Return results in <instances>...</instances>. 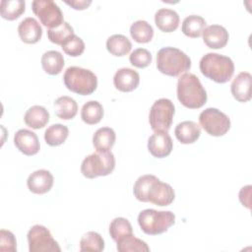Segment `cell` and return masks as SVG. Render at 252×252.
I'll use <instances>...</instances> for the list:
<instances>
[{
    "label": "cell",
    "instance_id": "7",
    "mask_svg": "<svg viewBox=\"0 0 252 252\" xmlns=\"http://www.w3.org/2000/svg\"><path fill=\"white\" fill-rule=\"evenodd\" d=\"M173 102L168 98H159L154 102L150 109L149 122L154 132H168L174 115Z\"/></svg>",
    "mask_w": 252,
    "mask_h": 252
},
{
    "label": "cell",
    "instance_id": "28",
    "mask_svg": "<svg viewBox=\"0 0 252 252\" xmlns=\"http://www.w3.org/2000/svg\"><path fill=\"white\" fill-rule=\"evenodd\" d=\"M103 116V107L96 100H90L86 102L81 110L82 120L90 125L98 123Z\"/></svg>",
    "mask_w": 252,
    "mask_h": 252
},
{
    "label": "cell",
    "instance_id": "6",
    "mask_svg": "<svg viewBox=\"0 0 252 252\" xmlns=\"http://www.w3.org/2000/svg\"><path fill=\"white\" fill-rule=\"evenodd\" d=\"M175 222V215L170 211H157L146 209L140 212L138 223L141 229L149 235L165 232Z\"/></svg>",
    "mask_w": 252,
    "mask_h": 252
},
{
    "label": "cell",
    "instance_id": "2",
    "mask_svg": "<svg viewBox=\"0 0 252 252\" xmlns=\"http://www.w3.org/2000/svg\"><path fill=\"white\" fill-rule=\"evenodd\" d=\"M199 67L205 77L219 84L228 82L234 73L233 61L228 56L214 52L205 54L200 60Z\"/></svg>",
    "mask_w": 252,
    "mask_h": 252
},
{
    "label": "cell",
    "instance_id": "11",
    "mask_svg": "<svg viewBox=\"0 0 252 252\" xmlns=\"http://www.w3.org/2000/svg\"><path fill=\"white\" fill-rule=\"evenodd\" d=\"M174 198L175 193L173 188L168 183L162 182L157 176H155L147 193V201L157 206L163 207L170 205Z\"/></svg>",
    "mask_w": 252,
    "mask_h": 252
},
{
    "label": "cell",
    "instance_id": "35",
    "mask_svg": "<svg viewBox=\"0 0 252 252\" xmlns=\"http://www.w3.org/2000/svg\"><path fill=\"white\" fill-rule=\"evenodd\" d=\"M63 51L72 57L80 56L85 50V42L81 37L73 34L68 40L61 45Z\"/></svg>",
    "mask_w": 252,
    "mask_h": 252
},
{
    "label": "cell",
    "instance_id": "20",
    "mask_svg": "<svg viewBox=\"0 0 252 252\" xmlns=\"http://www.w3.org/2000/svg\"><path fill=\"white\" fill-rule=\"evenodd\" d=\"M174 134L180 143L192 144L199 139L201 135V128L196 122L186 120L177 124L174 130Z\"/></svg>",
    "mask_w": 252,
    "mask_h": 252
},
{
    "label": "cell",
    "instance_id": "32",
    "mask_svg": "<svg viewBox=\"0 0 252 252\" xmlns=\"http://www.w3.org/2000/svg\"><path fill=\"white\" fill-rule=\"evenodd\" d=\"M109 233L111 238L118 242L120 239L133 234V228L129 220L125 218H115L109 225Z\"/></svg>",
    "mask_w": 252,
    "mask_h": 252
},
{
    "label": "cell",
    "instance_id": "18",
    "mask_svg": "<svg viewBox=\"0 0 252 252\" xmlns=\"http://www.w3.org/2000/svg\"><path fill=\"white\" fill-rule=\"evenodd\" d=\"M18 32L24 42L33 44L41 38L42 29L34 18L28 17L19 24Z\"/></svg>",
    "mask_w": 252,
    "mask_h": 252
},
{
    "label": "cell",
    "instance_id": "36",
    "mask_svg": "<svg viewBox=\"0 0 252 252\" xmlns=\"http://www.w3.org/2000/svg\"><path fill=\"white\" fill-rule=\"evenodd\" d=\"M130 63L137 68H145L152 62V54L146 48H137L129 56Z\"/></svg>",
    "mask_w": 252,
    "mask_h": 252
},
{
    "label": "cell",
    "instance_id": "14",
    "mask_svg": "<svg viewBox=\"0 0 252 252\" xmlns=\"http://www.w3.org/2000/svg\"><path fill=\"white\" fill-rule=\"evenodd\" d=\"M202 35L206 45L212 49L224 47L229 38L228 32L220 25L208 26L204 29Z\"/></svg>",
    "mask_w": 252,
    "mask_h": 252
},
{
    "label": "cell",
    "instance_id": "29",
    "mask_svg": "<svg viewBox=\"0 0 252 252\" xmlns=\"http://www.w3.org/2000/svg\"><path fill=\"white\" fill-rule=\"evenodd\" d=\"M25 7L26 3L24 0H2L0 3V13L2 18L13 21L25 12Z\"/></svg>",
    "mask_w": 252,
    "mask_h": 252
},
{
    "label": "cell",
    "instance_id": "16",
    "mask_svg": "<svg viewBox=\"0 0 252 252\" xmlns=\"http://www.w3.org/2000/svg\"><path fill=\"white\" fill-rule=\"evenodd\" d=\"M251 81L252 76L248 72H241L233 79L230 91L236 100L246 102L251 99Z\"/></svg>",
    "mask_w": 252,
    "mask_h": 252
},
{
    "label": "cell",
    "instance_id": "31",
    "mask_svg": "<svg viewBox=\"0 0 252 252\" xmlns=\"http://www.w3.org/2000/svg\"><path fill=\"white\" fill-rule=\"evenodd\" d=\"M104 249V240L99 233L89 231L80 240V250L82 252H100Z\"/></svg>",
    "mask_w": 252,
    "mask_h": 252
},
{
    "label": "cell",
    "instance_id": "15",
    "mask_svg": "<svg viewBox=\"0 0 252 252\" xmlns=\"http://www.w3.org/2000/svg\"><path fill=\"white\" fill-rule=\"evenodd\" d=\"M53 175L46 169H38L30 174L27 185L30 191L34 194H44L48 192L53 185Z\"/></svg>",
    "mask_w": 252,
    "mask_h": 252
},
{
    "label": "cell",
    "instance_id": "9",
    "mask_svg": "<svg viewBox=\"0 0 252 252\" xmlns=\"http://www.w3.org/2000/svg\"><path fill=\"white\" fill-rule=\"evenodd\" d=\"M30 252H60L58 242L52 237L48 228L41 224L32 226L28 232Z\"/></svg>",
    "mask_w": 252,
    "mask_h": 252
},
{
    "label": "cell",
    "instance_id": "12",
    "mask_svg": "<svg viewBox=\"0 0 252 252\" xmlns=\"http://www.w3.org/2000/svg\"><path fill=\"white\" fill-rule=\"evenodd\" d=\"M173 143L168 132L157 131L148 140V150L155 158H165L170 155Z\"/></svg>",
    "mask_w": 252,
    "mask_h": 252
},
{
    "label": "cell",
    "instance_id": "19",
    "mask_svg": "<svg viewBox=\"0 0 252 252\" xmlns=\"http://www.w3.org/2000/svg\"><path fill=\"white\" fill-rule=\"evenodd\" d=\"M155 23L161 32H171L178 28L179 15L172 9L161 8L155 14Z\"/></svg>",
    "mask_w": 252,
    "mask_h": 252
},
{
    "label": "cell",
    "instance_id": "13",
    "mask_svg": "<svg viewBox=\"0 0 252 252\" xmlns=\"http://www.w3.org/2000/svg\"><path fill=\"white\" fill-rule=\"evenodd\" d=\"M14 144L17 149L26 156H33L38 153L40 145L36 134L28 129H20L14 136Z\"/></svg>",
    "mask_w": 252,
    "mask_h": 252
},
{
    "label": "cell",
    "instance_id": "34",
    "mask_svg": "<svg viewBox=\"0 0 252 252\" xmlns=\"http://www.w3.org/2000/svg\"><path fill=\"white\" fill-rule=\"evenodd\" d=\"M74 33L73 28L68 22H63L60 26L54 29L47 30L48 39L58 45H62L66 40H68Z\"/></svg>",
    "mask_w": 252,
    "mask_h": 252
},
{
    "label": "cell",
    "instance_id": "37",
    "mask_svg": "<svg viewBox=\"0 0 252 252\" xmlns=\"http://www.w3.org/2000/svg\"><path fill=\"white\" fill-rule=\"evenodd\" d=\"M0 251L2 252H16L17 240L15 235L6 229L0 230Z\"/></svg>",
    "mask_w": 252,
    "mask_h": 252
},
{
    "label": "cell",
    "instance_id": "3",
    "mask_svg": "<svg viewBox=\"0 0 252 252\" xmlns=\"http://www.w3.org/2000/svg\"><path fill=\"white\" fill-rule=\"evenodd\" d=\"M157 67L160 73L176 77L191 68V59L178 48L162 47L157 54Z\"/></svg>",
    "mask_w": 252,
    "mask_h": 252
},
{
    "label": "cell",
    "instance_id": "27",
    "mask_svg": "<svg viewBox=\"0 0 252 252\" xmlns=\"http://www.w3.org/2000/svg\"><path fill=\"white\" fill-rule=\"evenodd\" d=\"M116 135L112 128L101 127L93 136V144L96 150H110L115 143Z\"/></svg>",
    "mask_w": 252,
    "mask_h": 252
},
{
    "label": "cell",
    "instance_id": "25",
    "mask_svg": "<svg viewBox=\"0 0 252 252\" xmlns=\"http://www.w3.org/2000/svg\"><path fill=\"white\" fill-rule=\"evenodd\" d=\"M205 27L206 21L203 17L198 15H190L183 20L181 31L185 35L195 38L202 35Z\"/></svg>",
    "mask_w": 252,
    "mask_h": 252
},
{
    "label": "cell",
    "instance_id": "23",
    "mask_svg": "<svg viewBox=\"0 0 252 252\" xmlns=\"http://www.w3.org/2000/svg\"><path fill=\"white\" fill-rule=\"evenodd\" d=\"M56 115L64 120L72 119L78 112V104L76 100L70 96L62 95L54 101Z\"/></svg>",
    "mask_w": 252,
    "mask_h": 252
},
{
    "label": "cell",
    "instance_id": "5",
    "mask_svg": "<svg viewBox=\"0 0 252 252\" xmlns=\"http://www.w3.org/2000/svg\"><path fill=\"white\" fill-rule=\"evenodd\" d=\"M115 167L114 155L110 150H96L86 157L81 164V172L87 178L110 174Z\"/></svg>",
    "mask_w": 252,
    "mask_h": 252
},
{
    "label": "cell",
    "instance_id": "17",
    "mask_svg": "<svg viewBox=\"0 0 252 252\" xmlns=\"http://www.w3.org/2000/svg\"><path fill=\"white\" fill-rule=\"evenodd\" d=\"M140 83V76L137 71L131 68H121L116 71L113 77L115 88L121 92H132Z\"/></svg>",
    "mask_w": 252,
    "mask_h": 252
},
{
    "label": "cell",
    "instance_id": "26",
    "mask_svg": "<svg viewBox=\"0 0 252 252\" xmlns=\"http://www.w3.org/2000/svg\"><path fill=\"white\" fill-rule=\"evenodd\" d=\"M130 34L135 41L147 43L150 42L154 36V29L147 21L138 20L131 25Z\"/></svg>",
    "mask_w": 252,
    "mask_h": 252
},
{
    "label": "cell",
    "instance_id": "10",
    "mask_svg": "<svg viewBox=\"0 0 252 252\" xmlns=\"http://www.w3.org/2000/svg\"><path fill=\"white\" fill-rule=\"evenodd\" d=\"M32 9L40 23L48 29L57 28L64 22L61 9L52 0H34L32 2Z\"/></svg>",
    "mask_w": 252,
    "mask_h": 252
},
{
    "label": "cell",
    "instance_id": "24",
    "mask_svg": "<svg viewBox=\"0 0 252 252\" xmlns=\"http://www.w3.org/2000/svg\"><path fill=\"white\" fill-rule=\"evenodd\" d=\"M106 48L114 56H124L130 52L132 43L123 34H113L107 38Z\"/></svg>",
    "mask_w": 252,
    "mask_h": 252
},
{
    "label": "cell",
    "instance_id": "1",
    "mask_svg": "<svg viewBox=\"0 0 252 252\" xmlns=\"http://www.w3.org/2000/svg\"><path fill=\"white\" fill-rule=\"evenodd\" d=\"M178 100L187 108L202 107L207 101V93L199 78L192 73L182 74L177 82Z\"/></svg>",
    "mask_w": 252,
    "mask_h": 252
},
{
    "label": "cell",
    "instance_id": "22",
    "mask_svg": "<svg viewBox=\"0 0 252 252\" xmlns=\"http://www.w3.org/2000/svg\"><path fill=\"white\" fill-rule=\"evenodd\" d=\"M63 55L57 50H48L41 57V65L43 70L49 75L59 74L64 67Z\"/></svg>",
    "mask_w": 252,
    "mask_h": 252
},
{
    "label": "cell",
    "instance_id": "8",
    "mask_svg": "<svg viewBox=\"0 0 252 252\" xmlns=\"http://www.w3.org/2000/svg\"><path fill=\"white\" fill-rule=\"evenodd\" d=\"M199 122L208 134L215 137L224 135L230 128L228 116L214 107H208L203 110L199 115Z\"/></svg>",
    "mask_w": 252,
    "mask_h": 252
},
{
    "label": "cell",
    "instance_id": "38",
    "mask_svg": "<svg viewBox=\"0 0 252 252\" xmlns=\"http://www.w3.org/2000/svg\"><path fill=\"white\" fill-rule=\"evenodd\" d=\"M250 196H251V185L244 186L239 191V200L241 204L248 209H250Z\"/></svg>",
    "mask_w": 252,
    "mask_h": 252
},
{
    "label": "cell",
    "instance_id": "30",
    "mask_svg": "<svg viewBox=\"0 0 252 252\" xmlns=\"http://www.w3.org/2000/svg\"><path fill=\"white\" fill-rule=\"evenodd\" d=\"M69 134V129L63 124H52L44 132V140L49 146H59L63 144Z\"/></svg>",
    "mask_w": 252,
    "mask_h": 252
},
{
    "label": "cell",
    "instance_id": "21",
    "mask_svg": "<svg viewBox=\"0 0 252 252\" xmlns=\"http://www.w3.org/2000/svg\"><path fill=\"white\" fill-rule=\"evenodd\" d=\"M24 121L32 129H40L49 121V113L45 107L41 105H33L25 113Z\"/></svg>",
    "mask_w": 252,
    "mask_h": 252
},
{
    "label": "cell",
    "instance_id": "4",
    "mask_svg": "<svg viewBox=\"0 0 252 252\" xmlns=\"http://www.w3.org/2000/svg\"><path fill=\"white\" fill-rule=\"evenodd\" d=\"M63 81L69 91L82 95L93 94L97 87V78L94 73L77 66H71L66 69Z\"/></svg>",
    "mask_w": 252,
    "mask_h": 252
},
{
    "label": "cell",
    "instance_id": "39",
    "mask_svg": "<svg viewBox=\"0 0 252 252\" xmlns=\"http://www.w3.org/2000/svg\"><path fill=\"white\" fill-rule=\"evenodd\" d=\"M65 3L71 7H73V9L75 10H84L87 7H89L92 3L91 0H65Z\"/></svg>",
    "mask_w": 252,
    "mask_h": 252
},
{
    "label": "cell",
    "instance_id": "33",
    "mask_svg": "<svg viewBox=\"0 0 252 252\" xmlns=\"http://www.w3.org/2000/svg\"><path fill=\"white\" fill-rule=\"evenodd\" d=\"M116 243H117V250L119 252H134V251L149 252L150 251L148 244L142 239L135 237L133 234H130L120 239Z\"/></svg>",
    "mask_w": 252,
    "mask_h": 252
}]
</instances>
